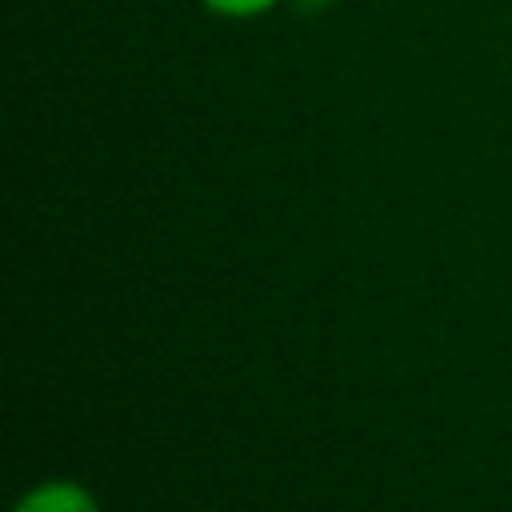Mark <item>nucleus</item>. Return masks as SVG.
Here are the masks:
<instances>
[{
    "mask_svg": "<svg viewBox=\"0 0 512 512\" xmlns=\"http://www.w3.org/2000/svg\"><path fill=\"white\" fill-rule=\"evenodd\" d=\"M12 512H104V508L88 484L72 476H44L16 496Z\"/></svg>",
    "mask_w": 512,
    "mask_h": 512,
    "instance_id": "obj_1",
    "label": "nucleus"
},
{
    "mask_svg": "<svg viewBox=\"0 0 512 512\" xmlns=\"http://www.w3.org/2000/svg\"><path fill=\"white\" fill-rule=\"evenodd\" d=\"M280 4L284 0H200V8L220 20H260V16L276 12Z\"/></svg>",
    "mask_w": 512,
    "mask_h": 512,
    "instance_id": "obj_2",
    "label": "nucleus"
}]
</instances>
